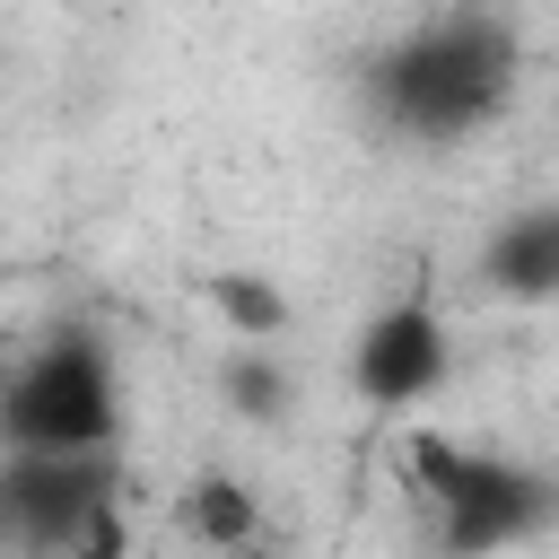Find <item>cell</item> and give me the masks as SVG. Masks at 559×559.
<instances>
[{"mask_svg":"<svg viewBox=\"0 0 559 559\" xmlns=\"http://www.w3.org/2000/svg\"><path fill=\"white\" fill-rule=\"evenodd\" d=\"M122 489H114V463L105 454H9V524H17V542H35V550H61L70 559V542L114 507Z\"/></svg>","mask_w":559,"mask_h":559,"instance_id":"cell-5","label":"cell"},{"mask_svg":"<svg viewBox=\"0 0 559 559\" xmlns=\"http://www.w3.org/2000/svg\"><path fill=\"white\" fill-rule=\"evenodd\" d=\"M210 297H218V314H227L236 332H253V341L288 332V306H280L271 288H253V271H227V280H210Z\"/></svg>","mask_w":559,"mask_h":559,"instance_id":"cell-8","label":"cell"},{"mask_svg":"<svg viewBox=\"0 0 559 559\" xmlns=\"http://www.w3.org/2000/svg\"><path fill=\"white\" fill-rule=\"evenodd\" d=\"M402 472H411V489H419L428 515H437V550H454V559L515 550L524 533H542V524L559 515V489H550L542 472H524V463H507V454H480V445H454V437H437V428H419V437L402 445Z\"/></svg>","mask_w":559,"mask_h":559,"instance_id":"cell-1","label":"cell"},{"mask_svg":"<svg viewBox=\"0 0 559 559\" xmlns=\"http://www.w3.org/2000/svg\"><path fill=\"white\" fill-rule=\"evenodd\" d=\"M489 280L507 297H559V210H524L489 245Z\"/></svg>","mask_w":559,"mask_h":559,"instance_id":"cell-7","label":"cell"},{"mask_svg":"<svg viewBox=\"0 0 559 559\" xmlns=\"http://www.w3.org/2000/svg\"><path fill=\"white\" fill-rule=\"evenodd\" d=\"M507 79H515V44L480 17H445L384 61V105L411 131H472L480 114H498Z\"/></svg>","mask_w":559,"mask_h":559,"instance_id":"cell-3","label":"cell"},{"mask_svg":"<svg viewBox=\"0 0 559 559\" xmlns=\"http://www.w3.org/2000/svg\"><path fill=\"white\" fill-rule=\"evenodd\" d=\"M454 376V332L428 297H393L349 341V393L367 411H428Z\"/></svg>","mask_w":559,"mask_h":559,"instance_id":"cell-4","label":"cell"},{"mask_svg":"<svg viewBox=\"0 0 559 559\" xmlns=\"http://www.w3.org/2000/svg\"><path fill=\"white\" fill-rule=\"evenodd\" d=\"M227 393H236L245 411H280V402H288V376H280L271 349H236V358H227Z\"/></svg>","mask_w":559,"mask_h":559,"instance_id":"cell-9","label":"cell"},{"mask_svg":"<svg viewBox=\"0 0 559 559\" xmlns=\"http://www.w3.org/2000/svg\"><path fill=\"white\" fill-rule=\"evenodd\" d=\"M70 559H131V524H122V498H114V507H105V515H96V524L70 542Z\"/></svg>","mask_w":559,"mask_h":559,"instance_id":"cell-10","label":"cell"},{"mask_svg":"<svg viewBox=\"0 0 559 559\" xmlns=\"http://www.w3.org/2000/svg\"><path fill=\"white\" fill-rule=\"evenodd\" d=\"M175 524H183L201 550L245 559V550L262 542V498H253L236 472H192V480H183V498H175Z\"/></svg>","mask_w":559,"mask_h":559,"instance_id":"cell-6","label":"cell"},{"mask_svg":"<svg viewBox=\"0 0 559 559\" xmlns=\"http://www.w3.org/2000/svg\"><path fill=\"white\" fill-rule=\"evenodd\" d=\"M114 437L122 393L96 332H61L9 376V454H114Z\"/></svg>","mask_w":559,"mask_h":559,"instance_id":"cell-2","label":"cell"}]
</instances>
